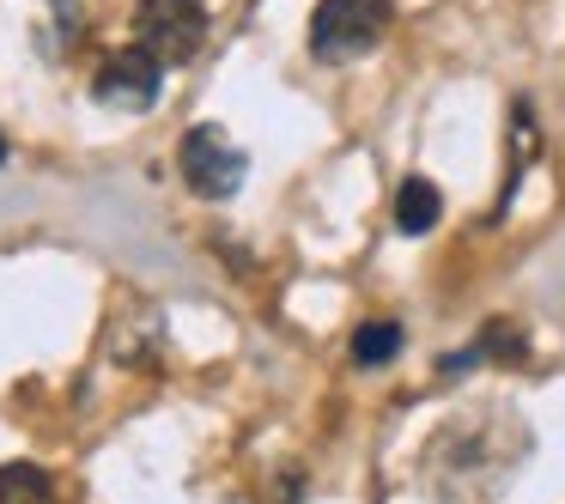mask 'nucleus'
I'll use <instances>...</instances> for the list:
<instances>
[{
    "instance_id": "obj_8",
    "label": "nucleus",
    "mask_w": 565,
    "mask_h": 504,
    "mask_svg": "<svg viewBox=\"0 0 565 504\" xmlns=\"http://www.w3.org/2000/svg\"><path fill=\"white\" fill-rule=\"evenodd\" d=\"M402 346H407L402 322H390V317H383V322H365V329L353 334V365H359V371H383L395 353H402Z\"/></svg>"
},
{
    "instance_id": "obj_6",
    "label": "nucleus",
    "mask_w": 565,
    "mask_h": 504,
    "mask_svg": "<svg viewBox=\"0 0 565 504\" xmlns=\"http://www.w3.org/2000/svg\"><path fill=\"white\" fill-rule=\"evenodd\" d=\"M438 219H444L438 183H431V176H407V183L395 189V232H402V237H426V232H438Z\"/></svg>"
},
{
    "instance_id": "obj_7",
    "label": "nucleus",
    "mask_w": 565,
    "mask_h": 504,
    "mask_svg": "<svg viewBox=\"0 0 565 504\" xmlns=\"http://www.w3.org/2000/svg\"><path fill=\"white\" fill-rule=\"evenodd\" d=\"M0 504H55V480L38 462H0Z\"/></svg>"
},
{
    "instance_id": "obj_3",
    "label": "nucleus",
    "mask_w": 565,
    "mask_h": 504,
    "mask_svg": "<svg viewBox=\"0 0 565 504\" xmlns=\"http://www.w3.org/2000/svg\"><path fill=\"white\" fill-rule=\"evenodd\" d=\"M177 171H183V183L195 189L201 201H232L237 189H244L249 159L232 147V135H225L220 122H195L183 135V147H177Z\"/></svg>"
},
{
    "instance_id": "obj_10",
    "label": "nucleus",
    "mask_w": 565,
    "mask_h": 504,
    "mask_svg": "<svg viewBox=\"0 0 565 504\" xmlns=\"http://www.w3.org/2000/svg\"><path fill=\"white\" fill-rule=\"evenodd\" d=\"M0 164H7V140H0Z\"/></svg>"
},
{
    "instance_id": "obj_1",
    "label": "nucleus",
    "mask_w": 565,
    "mask_h": 504,
    "mask_svg": "<svg viewBox=\"0 0 565 504\" xmlns=\"http://www.w3.org/2000/svg\"><path fill=\"white\" fill-rule=\"evenodd\" d=\"M395 0H317L310 13V55L317 62H359L383 43Z\"/></svg>"
},
{
    "instance_id": "obj_2",
    "label": "nucleus",
    "mask_w": 565,
    "mask_h": 504,
    "mask_svg": "<svg viewBox=\"0 0 565 504\" xmlns=\"http://www.w3.org/2000/svg\"><path fill=\"white\" fill-rule=\"evenodd\" d=\"M135 43L159 67H183L207 43V0H140L135 7Z\"/></svg>"
},
{
    "instance_id": "obj_4",
    "label": "nucleus",
    "mask_w": 565,
    "mask_h": 504,
    "mask_svg": "<svg viewBox=\"0 0 565 504\" xmlns=\"http://www.w3.org/2000/svg\"><path fill=\"white\" fill-rule=\"evenodd\" d=\"M159 79H164V67L152 62L140 43H128V50H110L98 62L92 98H98L104 110H152V104H159Z\"/></svg>"
},
{
    "instance_id": "obj_5",
    "label": "nucleus",
    "mask_w": 565,
    "mask_h": 504,
    "mask_svg": "<svg viewBox=\"0 0 565 504\" xmlns=\"http://www.w3.org/2000/svg\"><path fill=\"white\" fill-rule=\"evenodd\" d=\"M504 147H511V164H504L499 213L516 201V189H523L529 164H535V152H541V128H535V104H529V98H516V104H511V122H504Z\"/></svg>"
},
{
    "instance_id": "obj_9",
    "label": "nucleus",
    "mask_w": 565,
    "mask_h": 504,
    "mask_svg": "<svg viewBox=\"0 0 565 504\" xmlns=\"http://www.w3.org/2000/svg\"><path fill=\"white\" fill-rule=\"evenodd\" d=\"M475 353H480V365H523L529 358V346H523V329L516 322H504V317H492V322H480V334H475Z\"/></svg>"
}]
</instances>
